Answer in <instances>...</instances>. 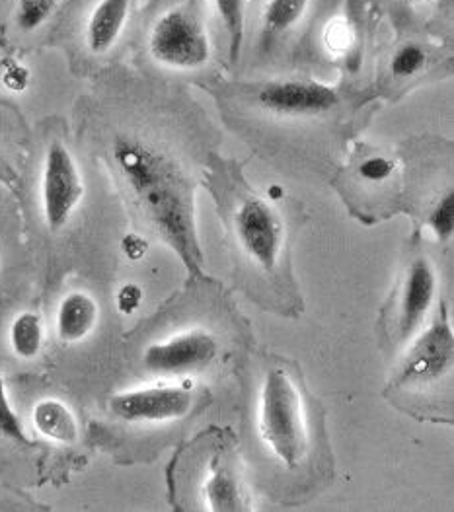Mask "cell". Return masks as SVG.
Segmentation results:
<instances>
[{"label":"cell","mask_w":454,"mask_h":512,"mask_svg":"<svg viewBox=\"0 0 454 512\" xmlns=\"http://www.w3.org/2000/svg\"><path fill=\"white\" fill-rule=\"evenodd\" d=\"M447 2H453V0H447Z\"/></svg>","instance_id":"cell-29"},{"label":"cell","mask_w":454,"mask_h":512,"mask_svg":"<svg viewBox=\"0 0 454 512\" xmlns=\"http://www.w3.org/2000/svg\"><path fill=\"white\" fill-rule=\"evenodd\" d=\"M100 308L88 293L67 294L57 310V335L63 343L86 339L98 324Z\"/></svg>","instance_id":"cell-13"},{"label":"cell","mask_w":454,"mask_h":512,"mask_svg":"<svg viewBox=\"0 0 454 512\" xmlns=\"http://www.w3.org/2000/svg\"><path fill=\"white\" fill-rule=\"evenodd\" d=\"M258 104L275 115L310 117L334 110L340 104V96L330 84L310 78H287L264 84L258 92Z\"/></svg>","instance_id":"cell-6"},{"label":"cell","mask_w":454,"mask_h":512,"mask_svg":"<svg viewBox=\"0 0 454 512\" xmlns=\"http://www.w3.org/2000/svg\"><path fill=\"white\" fill-rule=\"evenodd\" d=\"M427 65V51L419 43H404L398 47V51L392 55L390 71L394 78H412L421 73Z\"/></svg>","instance_id":"cell-19"},{"label":"cell","mask_w":454,"mask_h":512,"mask_svg":"<svg viewBox=\"0 0 454 512\" xmlns=\"http://www.w3.org/2000/svg\"><path fill=\"white\" fill-rule=\"evenodd\" d=\"M143 302V289L137 283H127L117 293V308L121 314H133Z\"/></svg>","instance_id":"cell-25"},{"label":"cell","mask_w":454,"mask_h":512,"mask_svg":"<svg viewBox=\"0 0 454 512\" xmlns=\"http://www.w3.org/2000/svg\"><path fill=\"white\" fill-rule=\"evenodd\" d=\"M152 59L174 71H197L211 59V39L201 18L188 6H172L152 24Z\"/></svg>","instance_id":"cell-3"},{"label":"cell","mask_w":454,"mask_h":512,"mask_svg":"<svg viewBox=\"0 0 454 512\" xmlns=\"http://www.w3.org/2000/svg\"><path fill=\"white\" fill-rule=\"evenodd\" d=\"M322 43L332 55L347 53L355 43V28L347 18H332L322 34Z\"/></svg>","instance_id":"cell-21"},{"label":"cell","mask_w":454,"mask_h":512,"mask_svg":"<svg viewBox=\"0 0 454 512\" xmlns=\"http://www.w3.org/2000/svg\"><path fill=\"white\" fill-rule=\"evenodd\" d=\"M427 224L439 242L451 240L454 234V191L449 189L431 209Z\"/></svg>","instance_id":"cell-20"},{"label":"cell","mask_w":454,"mask_h":512,"mask_svg":"<svg viewBox=\"0 0 454 512\" xmlns=\"http://www.w3.org/2000/svg\"><path fill=\"white\" fill-rule=\"evenodd\" d=\"M312 0H265L262 26L267 37L285 36L299 28Z\"/></svg>","instance_id":"cell-15"},{"label":"cell","mask_w":454,"mask_h":512,"mask_svg":"<svg viewBox=\"0 0 454 512\" xmlns=\"http://www.w3.org/2000/svg\"><path fill=\"white\" fill-rule=\"evenodd\" d=\"M59 0H18L16 24L22 32H36L55 12Z\"/></svg>","instance_id":"cell-18"},{"label":"cell","mask_w":454,"mask_h":512,"mask_svg":"<svg viewBox=\"0 0 454 512\" xmlns=\"http://www.w3.org/2000/svg\"><path fill=\"white\" fill-rule=\"evenodd\" d=\"M406 2H421V0H406Z\"/></svg>","instance_id":"cell-28"},{"label":"cell","mask_w":454,"mask_h":512,"mask_svg":"<svg viewBox=\"0 0 454 512\" xmlns=\"http://www.w3.org/2000/svg\"><path fill=\"white\" fill-rule=\"evenodd\" d=\"M232 220L242 252L264 271H273L285 246V226L275 207L262 197H248Z\"/></svg>","instance_id":"cell-5"},{"label":"cell","mask_w":454,"mask_h":512,"mask_svg":"<svg viewBox=\"0 0 454 512\" xmlns=\"http://www.w3.org/2000/svg\"><path fill=\"white\" fill-rule=\"evenodd\" d=\"M0 433L6 439L16 440V442H28L24 425H22L18 413L14 411L10 398H8L2 374H0Z\"/></svg>","instance_id":"cell-22"},{"label":"cell","mask_w":454,"mask_h":512,"mask_svg":"<svg viewBox=\"0 0 454 512\" xmlns=\"http://www.w3.org/2000/svg\"><path fill=\"white\" fill-rule=\"evenodd\" d=\"M454 333L449 322L439 320L412 343L410 355L398 372V386H427L451 372Z\"/></svg>","instance_id":"cell-9"},{"label":"cell","mask_w":454,"mask_h":512,"mask_svg":"<svg viewBox=\"0 0 454 512\" xmlns=\"http://www.w3.org/2000/svg\"><path fill=\"white\" fill-rule=\"evenodd\" d=\"M131 14V0H98L88 14L84 37L86 47L94 55L112 51L123 36Z\"/></svg>","instance_id":"cell-12"},{"label":"cell","mask_w":454,"mask_h":512,"mask_svg":"<svg viewBox=\"0 0 454 512\" xmlns=\"http://www.w3.org/2000/svg\"><path fill=\"white\" fill-rule=\"evenodd\" d=\"M121 250L127 259L131 261H139L143 257L147 256L149 252V242L139 236V234H127L123 240H121Z\"/></svg>","instance_id":"cell-26"},{"label":"cell","mask_w":454,"mask_h":512,"mask_svg":"<svg viewBox=\"0 0 454 512\" xmlns=\"http://www.w3.org/2000/svg\"><path fill=\"white\" fill-rule=\"evenodd\" d=\"M258 429L269 452L287 468H299L308 452V421L304 398L285 368L265 372Z\"/></svg>","instance_id":"cell-2"},{"label":"cell","mask_w":454,"mask_h":512,"mask_svg":"<svg viewBox=\"0 0 454 512\" xmlns=\"http://www.w3.org/2000/svg\"><path fill=\"white\" fill-rule=\"evenodd\" d=\"M217 351L219 343L209 331H184L166 341L149 345L143 353V366L152 374H188L211 365Z\"/></svg>","instance_id":"cell-8"},{"label":"cell","mask_w":454,"mask_h":512,"mask_svg":"<svg viewBox=\"0 0 454 512\" xmlns=\"http://www.w3.org/2000/svg\"><path fill=\"white\" fill-rule=\"evenodd\" d=\"M359 174L365 182L369 183H384L388 182L394 174H396V160L382 156V154H375L369 156L361 162L359 166Z\"/></svg>","instance_id":"cell-23"},{"label":"cell","mask_w":454,"mask_h":512,"mask_svg":"<svg viewBox=\"0 0 454 512\" xmlns=\"http://www.w3.org/2000/svg\"><path fill=\"white\" fill-rule=\"evenodd\" d=\"M205 509L213 512L248 511V497L238 470L227 456H215L201 483Z\"/></svg>","instance_id":"cell-11"},{"label":"cell","mask_w":454,"mask_h":512,"mask_svg":"<svg viewBox=\"0 0 454 512\" xmlns=\"http://www.w3.org/2000/svg\"><path fill=\"white\" fill-rule=\"evenodd\" d=\"M439 291V279L427 257L416 259L404 279L398 300V330L402 337L414 335L433 308Z\"/></svg>","instance_id":"cell-10"},{"label":"cell","mask_w":454,"mask_h":512,"mask_svg":"<svg viewBox=\"0 0 454 512\" xmlns=\"http://www.w3.org/2000/svg\"><path fill=\"white\" fill-rule=\"evenodd\" d=\"M34 427L41 437L61 444H75L80 435L75 413L61 400H41L32 411Z\"/></svg>","instance_id":"cell-14"},{"label":"cell","mask_w":454,"mask_h":512,"mask_svg":"<svg viewBox=\"0 0 454 512\" xmlns=\"http://www.w3.org/2000/svg\"><path fill=\"white\" fill-rule=\"evenodd\" d=\"M10 345L20 359H36L43 347V324L36 312H22L10 326Z\"/></svg>","instance_id":"cell-16"},{"label":"cell","mask_w":454,"mask_h":512,"mask_svg":"<svg viewBox=\"0 0 454 512\" xmlns=\"http://www.w3.org/2000/svg\"><path fill=\"white\" fill-rule=\"evenodd\" d=\"M281 193H283V191H281L277 185H273V189H269V195H271V197H281Z\"/></svg>","instance_id":"cell-27"},{"label":"cell","mask_w":454,"mask_h":512,"mask_svg":"<svg viewBox=\"0 0 454 512\" xmlns=\"http://www.w3.org/2000/svg\"><path fill=\"white\" fill-rule=\"evenodd\" d=\"M193 403V392L184 386H154L115 394L110 411L129 423H164L186 417Z\"/></svg>","instance_id":"cell-7"},{"label":"cell","mask_w":454,"mask_h":512,"mask_svg":"<svg viewBox=\"0 0 454 512\" xmlns=\"http://www.w3.org/2000/svg\"><path fill=\"white\" fill-rule=\"evenodd\" d=\"M213 8L228 34L230 55L236 59L246 30V0H211Z\"/></svg>","instance_id":"cell-17"},{"label":"cell","mask_w":454,"mask_h":512,"mask_svg":"<svg viewBox=\"0 0 454 512\" xmlns=\"http://www.w3.org/2000/svg\"><path fill=\"white\" fill-rule=\"evenodd\" d=\"M115 162L139 197L158 234L184 259L191 271L203 265L195 224L193 191L176 162L139 141H119Z\"/></svg>","instance_id":"cell-1"},{"label":"cell","mask_w":454,"mask_h":512,"mask_svg":"<svg viewBox=\"0 0 454 512\" xmlns=\"http://www.w3.org/2000/svg\"><path fill=\"white\" fill-rule=\"evenodd\" d=\"M4 88L12 94H22L28 90L32 74L28 71L26 65H22L20 61L14 59H6L2 61V76H0Z\"/></svg>","instance_id":"cell-24"},{"label":"cell","mask_w":454,"mask_h":512,"mask_svg":"<svg viewBox=\"0 0 454 512\" xmlns=\"http://www.w3.org/2000/svg\"><path fill=\"white\" fill-rule=\"evenodd\" d=\"M84 197V180L75 156L63 143H51L41 172V209L51 232L63 230Z\"/></svg>","instance_id":"cell-4"}]
</instances>
